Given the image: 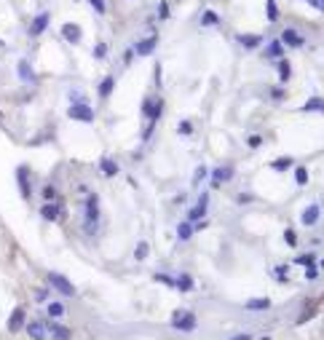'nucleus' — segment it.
I'll return each mask as SVG.
<instances>
[{
  "label": "nucleus",
  "instance_id": "obj_12",
  "mask_svg": "<svg viewBox=\"0 0 324 340\" xmlns=\"http://www.w3.org/2000/svg\"><path fill=\"white\" fill-rule=\"evenodd\" d=\"M206 206H209V193H201V196H198V204L188 212V222L204 220V217H206Z\"/></svg>",
  "mask_w": 324,
  "mask_h": 340
},
{
  "label": "nucleus",
  "instance_id": "obj_5",
  "mask_svg": "<svg viewBox=\"0 0 324 340\" xmlns=\"http://www.w3.org/2000/svg\"><path fill=\"white\" fill-rule=\"evenodd\" d=\"M59 35H62V41H65V43L78 46L83 41V27L75 25V22H65V25L59 27Z\"/></svg>",
  "mask_w": 324,
  "mask_h": 340
},
{
  "label": "nucleus",
  "instance_id": "obj_3",
  "mask_svg": "<svg viewBox=\"0 0 324 340\" xmlns=\"http://www.w3.org/2000/svg\"><path fill=\"white\" fill-rule=\"evenodd\" d=\"M67 118L78 121V123H94L97 113L91 110V105H86V102H73L70 107H67Z\"/></svg>",
  "mask_w": 324,
  "mask_h": 340
},
{
  "label": "nucleus",
  "instance_id": "obj_51",
  "mask_svg": "<svg viewBox=\"0 0 324 340\" xmlns=\"http://www.w3.org/2000/svg\"><path fill=\"white\" fill-rule=\"evenodd\" d=\"M230 340H252V337H249V335H244V332H241V335H233Z\"/></svg>",
  "mask_w": 324,
  "mask_h": 340
},
{
  "label": "nucleus",
  "instance_id": "obj_22",
  "mask_svg": "<svg viewBox=\"0 0 324 340\" xmlns=\"http://www.w3.org/2000/svg\"><path fill=\"white\" fill-rule=\"evenodd\" d=\"M25 329L30 332V337H33V340H46V324L30 321V324H25Z\"/></svg>",
  "mask_w": 324,
  "mask_h": 340
},
{
  "label": "nucleus",
  "instance_id": "obj_17",
  "mask_svg": "<svg viewBox=\"0 0 324 340\" xmlns=\"http://www.w3.org/2000/svg\"><path fill=\"white\" fill-rule=\"evenodd\" d=\"M46 335H51L54 340H70V329L62 327L59 321H46Z\"/></svg>",
  "mask_w": 324,
  "mask_h": 340
},
{
  "label": "nucleus",
  "instance_id": "obj_4",
  "mask_svg": "<svg viewBox=\"0 0 324 340\" xmlns=\"http://www.w3.org/2000/svg\"><path fill=\"white\" fill-rule=\"evenodd\" d=\"M49 284H51L57 292H62L65 297H75V292H78V289H75V284L67 279V276L57 273V270H51V273H49Z\"/></svg>",
  "mask_w": 324,
  "mask_h": 340
},
{
  "label": "nucleus",
  "instance_id": "obj_37",
  "mask_svg": "<svg viewBox=\"0 0 324 340\" xmlns=\"http://www.w3.org/2000/svg\"><path fill=\"white\" fill-rule=\"evenodd\" d=\"M89 6L94 9V14H99V17H105V14H107V3H105V0H89Z\"/></svg>",
  "mask_w": 324,
  "mask_h": 340
},
{
  "label": "nucleus",
  "instance_id": "obj_6",
  "mask_svg": "<svg viewBox=\"0 0 324 340\" xmlns=\"http://www.w3.org/2000/svg\"><path fill=\"white\" fill-rule=\"evenodd\" d=\"M49 25H51V14L49 11H41V14H35L33 17V22H30V30H27V35L30 38H41L46 30H49Z\"/></svg>",
  "mask_w": 324,
  "mask_h": 340
},
{
  "label": "nucleus",
  "instance_id": "obj_32",
  "mask_svg": "<svg viewBox=\"0 0 324 340\" xmlns=\"http://www.w3.org/2000/svg\"><path fill=\"white\" fill-rule=\"evenodd\" d=\"M177 289H180V292H190L193 289V279H190L188 273L177 276Z\"/></svg>",
  "mask_w": 324,
  "mask_h": 340
},
{
  "label": "nucleus",
  "instance_id": "obj_34",
  "mask_svg": "<svg viewBox=\"0 0 324 340\" xmlns=\"http://www.w3.org/2000/svg\"><path fill=\"white\" fill-rule=\"evenodd\" d=\"M177 134H180V137H190L193 134V123L190 121H180V123H177Z\"/></svg>",
  "mask_w": 324,
  "mask_h": 340
},
{
  "label": "nucleus",
  "instance_id": "obj_45",
  "mask_svg": "<svg viewBox=\"0 0 324 340\" xmlns=\"http://www.w3.org/2000/svg\"><path fill=\"white\" fill-rule=\"evenodd\" d=\"M134 57H137V54H134V49H126V51H123V65H132V62H134Z\"/></svg>",
  "mask_w": 324,
  "mask_h": 340
},
{
  "label": "nucleus",
  "instance_id": "obj_18",
  "mask_svg": "<svg viewBox=\"0 0 324 340\" xmlns=\"http://www.w3.org/2000/svg\"><path fill=\"white\" fill-rule=\"evenodd\" d=\"M319 217H321V206L319 204H311V206H305V209H303V217H300V220H303V225L311 228V225L319 222Z\"/></svg>",
  "mask_w": 324,
  "mask_h": 340
},
{
  "label": "nucleus",
  "instance_id": "obj_20",
  "mask_svg": "<svg viewBox=\"0 0 324 340\" xmlns=\"http://www.w3.org/2000/svg\"><path fill=\"white\" fill-rule=\"evenodd\" d=\"M113 89H115V75H105V78L99 81V86H97V94H99V99H110Z\"/></svg>",
  "mask_w": 324,
  "mask_h": 340
},
{
  "label": "nucleus",
  "instance_id": "obj_41",
  "mask_svg": "<svg viewBox=\"0 0 324 340\" xmlns=\"http://www.w3.org/2000/svg\"><path fill=\"white\" fill-rule=\"evenodd\" d=\"M284 241H287L289 246H297V233L292 228H287V230H284Z\"/></svg>",
  "mask_w": 324,
  "mask_h": 340
},
{
  "label": "nucleus",
  "instance_id": "obj_40",
  "mask_svg": "<svg viewBox=\"0 0 324 340\" xmlns=\"http://www.w3.org/2000/svg\"><path fill=\"white\" fill-rule=\"evenodd\" d=\"M313 311H316V308H313V303H308V308H305V311L297 316V324H305V321H308V319H311V316H313Z\"/></svg>",
  "mask_w": 324,
  "mask_h": 340
},
{
  "label": "nucleus",
  "instance_id": "obj_16",
  "mask_svg": "<svg viewBox=\"0 0 324 340\" xmlns=\"http://www.w3.org/2000/svg\"><path fill=\"white\" fill-rule=\"evenodd\" d=\"M17 75H19V81L22 83H35L38 81V75L33 70V65H30L27 59H19V65H17Z\"/></svg>",
  "mask_w": 324,
  "mask_h": 340
},
{
  "label": "nucleus",
  "instance_id": "obj_52",
  "mask_svg": "<svg viewBox=\"0 0 324 340\" xmlns=\"http://www.w3.org/2000/svg\"><path fill=\"white\" fill-rule=\"evenodd\" d=\"M260 340H271V337H268V335H265V337H260Z\"/></svg>",
  "mask_w": 324,
  "mask_h": 340
},
{
  "label": "nucleus",
  "instance_id": "obj_19",
  "mask_svg": "<svg viewBox=\"0 0 324 340\" xmlns=\"http://www.w3.org/2000/svg\"><path fill=\"white\" fill-rule=\"evenodd\" d=\"M230 177H233V169H230V166H217L212 172V188H220L222 182L230 180Z\"/></svg>",
  "mask_w": 324,
  "mask_h": 340
},
{
  "label": "nucleus",
  "instance_id": "obj_53",
  "mask_svg": "<svg viewBox=\"0 0 324 340\" xmlns=\"http://www.w3.org/2000/svg\"><path fill=\"white\" fill-rule=\"evenodd\" d=\"M0 49H3V41H0Z\"/></svg>",
  "mask_w": 324,
  "mask_h": 340
},
{
  "label": "nucleus",
  "instance_id": "obj_44",
  "mask_svg": "<svg viewBox=\"0 0 324 340\" xmlns=\"http://www.w3.org/2000/svg\"><path fill=\"white\" fill-rule=\"evenodd\" d=\"M246 145H249V148H260V145H263V137H257V134L246 137Z\"/></svg>",
  "mask_w": 324,
  "mask_h": 340
},
{
  "label": "nucleus",
  "instance_id": "obj_26",
  "mask_svg": "<svg viewBox=\"0 0 324 340\" xmlns=\"http://www.w3.org/2000/svg\"><path fill=\"white\" fill-rule=\"evenodd\" d=\"M303 113H324V97H311L303 105Z\"/></svg>",
  "mask_w": 324,
  "mask_h": 340
},
{
  "label": "nucleus",
  "instance_id": "obj_31",
  "mask_svg": "<svg viewBox=\"0 0 324 340\" xmlns=\"http://www.w3.org/2000/svg\"><path fill=\"white\" fill-rule=\"evenodd\" d=\"M107 54H110V46H107L105 41H99V43L94 46V51H91V57L102 62V59H107Z\"/></svg>",
  "mask_w": 324,
  "mask_h": 340
},
{
  "label": "nucleus",
  "instance_id": "obj_43",
  "mask_svg": "<svg viewBox=\"0 0 324 340\" xmlns=\"http://www.w3.org/2000/svg\"><path fill=\"white\" fill-rule=\"evenodd\" d=\"M303 3H308L313 11H319V14H324V0H303Z\"/></svg>",
  "mask_w": 324,
  "mask_h": 340
},
{
  "label": "nucleus",
  "instance_id": "obj_33",
  "mask_svg": "<svg viewBox=\"0 0 324 340\" xmlns=\"http://www.w3.org/2000/svg\"><path fill=\"white\" fill-rule=\"evenodd\" d=\"M41 196H43V201H57L59 193H57V188H54V185H43Z\"/></svg>",
  "mask_w": 324,
  "mask_h": 340
},
{
  "label": "nucleus",
  "instance_id": "obj_29",
  "mask_svg": "<svg viewBox=\"0 0 324 340\" xmlns=\"http://www.w3.org/2000/svg\"><path fill=\"white\" fill-rule=\"evenodd\" d=\"M276 70H279V81H281V83H287V81H289L292 67H289V62H287V59H279V62H276Z\"/></svg>",
  "mask_w": 324,
  "mask_h": 340
},
{
  "label": "nucleus",
  "instance_id": "obj_14",
  "mask_svg": "<svg viewBox=\"0 0 324 340\" xmlns=\"http://www.w3.org/2000/svg\"><path fill=\"white\" fill-rule=\"evenodd\" d=\"M156 46H158V35L153 33L150 38H142V41L134 46V54L137 57H150V54L156 51Z\"/></svg>",
  "mask_w": 324,
  "mask_h": 340
},
{
  "label": "nucleus",
  "instance_id": "obj_11",
  "mask_svg": "<svg viewBox=\"0 0 324 340\" xmlns=\"http://www.w3.org/2000/svg\"><path fill=\"white\" fill-rule=\"evenodd\" d=\"M236 43L241 46V49H246V51H254V49L263 46V35H257V33H238Z\"/></svg>",
  "mask_w": 324,
  "mask_h": 340
},
{
  "label": "nucleus",
  "instance_id": "obj_54",
  "mask_svg": "<svg viewBox=\"0 0 324 340\" xmlns=\"http://www.w3.org/2000/svg\"><path fill=\"white\" fill-rule=\"evenodd\" d=\"M321 268H324V260H321Z\"/></svg>",
  "mask_w": 324,
  "mask_h": 340
},
{
  "label": "nucleus",
  "instance_id": "obj_38",
  "mask_svg": "<svg viewBox=\"0 0 324 340\" xmlns=\"http://www.w3.org/2000/svg\"><path fill=\"white\" fill-rule=\"evenodd\" d=\"M169 14H172V9H169V0H161V3H158V19L166 22Z\"/></svg>",
  "mask_w": 324,
  "mask_h": 340
},
{
  "label": "nucleus",
  "instance_id": "obj_24",
  "mask_svg": "<svg viewBox=\"0 0 324 340\" xmlns=\"http://www.w3.org/2000/svg\"><path fill=\"white\" fill-rule=\"evenodd\" d=\"M217 25H220V14L217 11H212V9L201 11V27H217Z\"/></svg>",
  "mask_w": 324,
  "mask_h": 340
},
{
  "label": "nucleus",
  "instance_id": "obj_9",
  "mask_svg": "<svg viewBox=\"0 0 324 340\" xmlns=\"http://www.w3.org/2000/svg\"><path fill=\"white\" fill-rule=\"evenodd\" d=\"M17 185H19L22 198H25V201L33 198V182H30V169L27 166H19L17 169Z\"/></svg>",
  "mask_w": 324,
  "mask_h": 340
},
{
  "label": "nucleus",
  "instance_id": "obj_27",
  "mask_svg": "<svg viewBox=\"0 0 324 340\" xmlns=\"http://www.w3.org/2000/svg\"><path fill=\"white\" fill-rule=\"evenodd\" d=\"M196 233V228H193V222H180V225H177V238H180V241H188V238Z\"/></svg>",
  "mask_w": 324,
  "mask_h": 340
},
{
  "label": "nucleus",
  "instance_id": "obj_2",
  "mask_svg": "<svg viewBox=\"0 0 324 340\" xmlns=\"http://www.w3.org/2000/svg\"><path fill=\"white\" fill-rule=\"evenodd\" d=\"M161 113H164V99H161V97H153V94L145 97V102H142V115H145V121H148V129H145L142 140H148V137L153 134V126L158 123Z\"/></svg>",
  "mask_w": 324,
  "mask_h": 340
},
{
  "label": "nucleus",
  "instance_id": "obj_13",
  "mask_svg": "<svg viewBox=\"0 0 324 340\" xmlns=\"http://www.w3.org/2000/svg\"><path fill=\"white\" fill-rule=\"evenodd\" d=\"M284 51H287V49H284V43L279 41V38H273V41H268L263 57L271 59V62H279V59H284Z\"/></svg>",
  "mask_w": 324,
  "mask_h": 340
},
{
  "label": "nucleus",
  "instance_id": "obj_15",
  "mask_svg": "<svg viewBox=\"0 0 324 340\" xmlns=\"http://www.w3.org/2000/svg\"><path fill=\"white\" fill-rule=\"evenodd\" d=\"M25 324H27V313H25V308H14L11 316H9V332H19V329H25Z\"/></svg>",
  "mask_w": 324,
  "mask_h": 340
},
{
  "label": "nucleus",
  "instance_id": "obj_42",
  "mask_svg": "<svg viewBox=\"0 0 324 340\" xmlns=\"http://www.w3.org/2000/svg\"><path fill=\"white\" fill-rule=\"evenodd\" d=\"M295 262H297V265H305V268H308V265H313L316 260H313V254H300V257H295Z\"/></svg>",
  "mask_w": 324,
  "mask_h": 340
},
{
  "label": "nucleus",
  "instance_id": "obj_8",
  "mask_svg": "<svg viewBox=\"0 0 324 340\" xmlns=\"http://www.w3.org/2000/svg\"><path fill=\"white\" fill-rule=\"evenodd\" d=\"M279 41L284 43V49H303V46H305V38L300 35L295 27H284L281 35H279Z\"/></svg>",
  "mask_w": 324,
  "mask_h": 340
},
{
  "label": "nucleus",
  "instance_id": "obj_47",
  "mask_svg": "<svg viewBox=\"0 0 324 340\" xmlns=\"http://www.w3.org/2000/svg\"><path fill=\"white\" fill-rule=\"evenodd\" d=\"M305 276H308V279H316V276H319V268H316V265H308V268H305Z\"/></svg>",
  "mask_w": 324,
  "mask_h": 340
},
{
  "label": "nucleus",
  "instance_id": "obj_36",
  "mask_svg": "<svg viewBox=\"0 0 324 340\" xmlns=\"http://www.w3.org/2000/svg\"><path fill=\"white\" fill-rule=\"evenodd\" d=\"M295 182L297 185H308V169L305 166H295Z\"/></svg>",
  "mask_w": 324,
  "mask_h": 340
},
{
  "label": "nucleus",
  "instance_id": "obj_21",
  "mask_svg": "<svg viewBox=\"0 0 324 340\" xmlns=\"http://www.w3.org/2000/svg\"><path fill=\"white\" fill-rule=\"evenodd\" d=\"M99 172H102L105 177H115V174H118L121 172V166H118V161H113V158H102V161H99Z\"/></svg>",
  "mask_w": 324,
  "mask_h": 340
},
{
  "label": "nucleus",
  "instance_id": "obj_10",
  "mask_svg": "<svg viewBox=\"0 0 324 340\" xmlns=\"http://www.w3.org/2000/svg\"><path fill=\"white\" fill-rule=\"evenodd\" d=\"M62 214H65V209H62V204L59 201H43V206H41V217L46 222H57Z\"/></svg>",
  "mask_w": 324,
  "mask_h": 340
},
{
  "label": "nucleus",
  "instance_id": "obj_28",
  "mask_svg": "<svg viewBox=\"0 0 324 340\" xmlns=\"http://www.w3.org/2000/svg\"><path fill=\"white\" fill-rule=\"evenodd\" d=\"M46 313H49L51 319H62V316H65V305H62L59 300H51V303L46 305Z\"/></svg>",
  "mask_w": 324,
  "mask_h": 340
},
{
  "label": "nucleus",
  "instance_id": "obj_48",
  "mask_svg": "<svg viewBox=\"0 0 324 340\" xmlns=\"http://www.w3.org/2000/svg\"><path fill=\"white\" fill-rule=\"evenodd\" d=\"M271 97L276 99V102H281V99H284V89H271Z\"/></svg>",
  "mask_w": 324,
  "mask_h": 340
},
{
  "label": "nucleus",
  "instance_id": "obj_30",
  "mask_svg": "<svg viewBox=\"0 0 324 340\" xmlns=\"http://www.w3.org/2000/svg\"><path fill=\"white\" fill-rule=\"evenodd\" d=\"M292 164H295V161L284 156V158H276V161H271V169H273V172H287V169H292Z\"/></svg>",
  "mask_w": 324,
  "mask_h": 340
},
{
  "label": "nucleus",
  "instance_id": "obj_50",
  "mask_svg": "<svg viewBox=\"0 0 324 340\" xmlns=\"http://www.w3.org/2000/svg\"><path fill=\"white\" fill-rule=\"evenodd\" d=\"M246 201H252V196H246V193H241V196H238V204H246Z\"/></svg>",
  "mask_w": 324,
  "mask_h": 340
},
{
  "label": "nucleus",
  "instance_id": "obj_35",
  "mask_svg": "<svg viewBox=\"0 0 324 340\" xmlns=\"http://www.w3.org/2000/svg\"><path fill=\"white\" fill-rule=\"evenodd\" d=\"M148 252H150L148 241H140V244H137V249H134V260H145V257H148Z\"/></svg>",
  "mask_w": 324,
  "mask_h": 340
},
{
  "label": "nucleus",
  "instance_id": "obj_46",
  "mask_svg": "<svg viewBox=\"0 0 324 340\" xmlns=\"http://www.w3.org/2000/svg\"><path fill=\"white\" fill-rule=\"evenodd\" d=\"M204 177H206V166H198V169H196V177H193V182H201Z\"/></svg>",
  "mask_w": 324,
  "mask_h": 340
},
{
  "label": "nucleus",
  "instance_id": "obj_49",
  "mask_svg": "<svg viewBox=\"0 0 324 340\" xmlns=\"http://www.w3.org/2000/svg\"><path fill=\"white\" fill-rule=\"evenodd\" d=\"M46 295H49L46 289H38V292H35V297H38V300H46Z\"/></svg>",
  "mask_w": 324,
  "mask_h": 340
},
{
  "label": "nucleus",
  "instance_id": "obj_23",
  "mask_svg": "<svg viewBox=\"0 0 324 340\" xmlns=\"http://www.w3.org/2000/svg\"><path fill=\"white\" fill-rule=\"evenodd\" d=\"M246 311H268L271 308V300L268 297H252V300H246Z\"/></svg>",
  "mask_w": 324,
  "mask_h": 340
},
{
  "label": "nucleus",
  "instance_id": "obj_1",
  "mask_svg": "<svg viewBox=\"0 0 324 340\" xmlns=\"http://www.w3.org/2000/svg\"><path fill=\"white\" fill-rule=\"evenodd\" d=\"M97 230H99V196L89 193L83 201V233L97 236Z\"/></svg>",
  "mask_w": 324,
  "mask_h": 340
},
{
  "label": "nucleus",
  "instance_id": "obj_25",
  "mask_svg": "<svg viewBox=\"0 0 324 340\" xmlns=\"http://www.w3.org/2000/svg\"><path fill=\"white\" fill-rule=\"evenodd\" d=\"M279 17H281L279 3H276V0H265V19L273 25V22H279Z\"/></svg>",
  "mask_w": 324,
  "mask_h": 340
},
{
  "label": "nucleus",
  "instance_id": "obj_39",
  "mask_svg": "<svg viewBox=\"0 0 324 340\" xmlns=\"http://www.w3.org/2000/svg\"><path fill=\"white\" fill-rule=\"evenodd\" d=\"M153 279L161 281V284H166V287H177V279H172V276H166V273H156Z\"/></svg>",
  "mask_w": 324,
  "mask_h": 340
},
{
  "label": "nucleus",
  "instance_id": "obj_7",
  "mask_svg": "<svg viewBox=\"0 0 324 340\" xmlns=\"http://www.w3.org/2000/svg\"><path fill=\"white\" fill-rule=\"evenodd\" d=\"M172 327L180 329V332H193V329H196V316H193L190 311H174Z\"/></svg>",
  "mask_w": 324,
  "mask_h": 340
}]
</instances>
